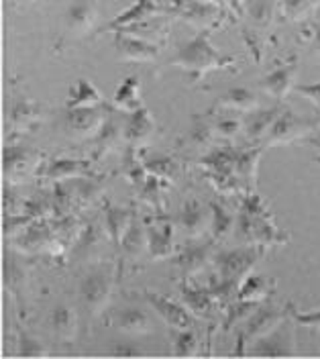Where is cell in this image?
I'll use <instances>...</instances> for the list:
<instances>
[{
	"instance_id": "1f68e13d",
	"label": "cell",
	"mask_w": 320,
	"mask_h": 359,
	"mask_svg": "<svg viewBox=\"0 0 320 359\" xmlns=\"http://www.w3.org/2000/svg\"><path fill=\"white\" fill-rule=\"evenodd\" d=\"M275 294V282L274 280H267L265 276L261 273H249L241 286H239V298L241 300H249V302H267L272 296Z\"/></svg>"
},
{
	"instance_id": "8992f818",
	"label": "cell",
	"mask_w": 320,
	"mask_h": 359,
	"mask_svg": "<svg viewBox=\"0 0 320 359\" xmlns=\"http://www.w3.org/2000/svg\"><path fill=\"white\" fill-rule=\"evenodd\" d=\"M320 131V116H298L296 112L290 109H284V112L277 116L274 127L270 129L267 137L263 139L261 147H275V145H288L294 141H306L308 137Z\"/></svg>"
},
{
	"instance_id": "d6986e66",
	"label": "cell",
	"mask_w": 320,
	"mask_h": 359,
	"mask_svg": "<svg viewBox=\"0 0 320 359\" xmlns=\"http://www.w3.org/2000/svg\"><path fill=\"white\" fill-rule=\"evenodd\" d=\"M125 145V112L113 111L109 114L106 123L94 137V149H92V161H100L106 156H111L116 147Z\"/></svg>"
},
{
	"instance_id": "52a82bcc",
	"label": "cell",
	"mask_w": 320,
	"mask_h": 359,
	"mask_svg": "<svg viewBox=\"0 0 320 359\" xmlns=\"http://www.w3.org/2000/svg\"><path fill=\"white\" fill-rule=\"evenodd\" d=\"M296 320L292 318V309L290 316L279 323L272 333L257 339L247 351V355L255 358H290L296 355Z\"/></svg>"
},
{
	"instance_id": "60d3db41",
	"label": "cell",
	"mask_w": 320,
	"mask_h": 359,
	"mask_svg": "<svg viewBox=\"0 0 320 359\" xmlns=\"http://www.w3.org/2000/svg\"><path fill=\"white\" fill-rule=\"evenodd\" d=\"M120 176L127 180L129 184L133 186H141L145 180H147V170H145V163H143V157L141 151L133 145H125V151H123V165H120Z\"/></svg>"
},
{
	"instance_id": "4fadbf2b",
	"label": "cell",
	"mask_w": 320,
	"mask_h": 359,
	"mask_svg": "<svg viewBox=\"0 0 320 359\" xmlns=\"http://www.w3.org/2000/svg\"><path fill=\"white\" fill-rule=\"evenodd\" d=\"M143 296L151 304V309L165 320L169 329H198V316L190 313L186 304H180L167 296H161L158 292L145 290Z\"/></svg>"
},
{
	"instance_id": "8fae6325",
	"label": "cell",
	"mask_w": 320,
	"mask_h": 359,
	"mask_svg": "<svg viewBox=\"0 0 320 359\" xmlns=\"http://www.w3.org/2000/svg\"><path fill=\"white\" fill-rule=\"evenodd\" d=\"M172 15L188 22L190 27L198 31H212L218 22L225 21L227 8L218 6L214 2H202V0H190L180 6H169Z\"/></svg>"
},
{
	"instance_id": "91938a15",
	"label": "cell",
	"mask_w": 320,
	"mask_h": 359,
	"mask_svg": "<svg viewBox=\"0 0 320 359\" xmlns=\"http://www.w3.org/2000/svg\"><path fill=\"white\" fill-rule=\"evenodd\" d=\"M314 161H316V163H320V156L316 157V159H314Z\"/></svg>"
},
{
	"instance_id": "6f0895ef",
	"label": "cell",
	"mask_w": 320,
	"mask_h": 359,
	"mask_svg": "<svg viewBox=\"0 0 320 359\" xmlns=\"http://www.w3.org/2000/svg\"><path fill=\"white\" fill-rule=\"evenodd\" d=\"M306 143H308L310 147H314V149H319L320 151V131L319 133L312 135V137H308V139H306Z\"/></svg>"
},
{
	"instance_id": "74e56055",
	"label": "cell",
	"mask_w": 320,
	"mask_h": 359,
	"mask_svg": "<svg viewBox=\"0 0 320 359\" xmlns=\"http://www.w3.org/2000/svg\"><path fill=\"white\" fill-rule=\"evenodd\" d=\"M116 329L127 333V335H149L153 333V325H151V318L145 311H139V309H127L120 314H116Z\"/></svg>"
},
{
	"instance_id": "cb8c5ba5",
	"label": "cell",
	"mask_w": 320,
	"mask_h": 359,
	"mask_svg": "<svg viewBox=\"0 0 320 359\" xmlns=\"http://www.w3.org/2000/svg\"><path fill=\"white\" fill-rule=\"evenodd\" d=\"M284 109L286 107L275 104L272 109H257V111L247 112L243 116V135L247 137V141L253 145H261Z\"/></svg>"
},
{
	"instance_id": "f35d334b",
	"label": "cell",
	"mask_w": 320,
	"mask_h": 359,
	"mask_svg": "<svg viewBox=\"0 0 320 359\" xmlns=\"http://www.w3.org/2000/svg\"><path fill=\"white\" fill-rule=\"evenodd\" d=\"M102 104V94L92 82L86 78H78L76 84L71 86L66 100V109H86V107H96Z\"/></svg>"
},
{
	"instance_id": "ac0fdd59",
	"label": "cell",
	"mask_w": 320,
	"mask_h": 359,
	"mask_svg": "<svg viewBox=\"0 0 320 359\" xmlns=\"http://www.w3.org/2000/svg\"><path fill=\"white\" fill-rule=\"evenodd\" d=\"M214 239H192L182 251L176 255V266L182 271L183 280L188 282V278L198 276L202 269L212 262L214 257Z\"/></svg>"
},
{
	"instance_id": "d6a6232c",
	"label": "cell",
	"mask_w": 320,
	"mask_h": 359,
	"mask_svg": "<svg viewBox=\"0 0 320 359\" xmlns=\"http://www.w3.org/2000/svg\"><path fill=\"white\" fill-rule=\"evenodd\" d=\"M172 184L167 180L158 178V176H147V180L139 186V198L145 202L149 208L155 210V215L161 217L165 215V192Z\"/></svg>"
},
{
	"instance_id": "d590c367",
	"label": "cell",
	"mask_w": 320,
	"mask_h": 359,
	"mask_svg": "<svg viewBox=\"0 0 320 359\" xmlns=\"http://www.w3.org/2000/svg\"><path fill=\"white\" fill-rule=\"evenodd\" d=\"M141 157H143L147 174H151V176L167 180L169 184H174L180 176V163L174 157L165 156V154H153V151L141 154Z\"/></svg>"
},
{
	"instance_id": "816d5d0a",
	"label": "cell",
	"mask_w": 320,
	"mask_h": 359,
	"mask_svg": "<svg viewBox=\"0 0 320 359\" xmlns=\"http://www.w3.org/2000/svg\"><path fill=\"white\" fill-rule=\"evenodd\" d=\"M298 94H302L308 102H312L320 111V82H308V84H296L294 88Z\"/></svg>"
},
{
	"instance_id": "f1b7e54d",
	"label": "cell",
	"mask_w": 320,
	"mask_h": 359,
	"mask_svg": "<svg viewBox=\"0 0 320 359\" xmlns=\"http://www.w3.org/2000/svg\"><path fill=\"white\" fill-rule=\"evenodd\" d=\"M123 257L129 264H139L145 255H149V241H147V223L143 219H135V223L131 224L129 233L125 235L123 243H120Z\"/></svg>"
},
{
	"instance_id": "681fc988",
	"label": "cell",
	"mask_w": 320,
	"mask_h": 359,
	"mask_svg": "<svg viewBox=\"0 0 320 359\" xmlns=\"http://www.w3.org/2000/svg\"><path fill=\"white\" fill-rule=\"evenodd\" d=\"M25 202H27V198H21L15 192L13 184L4 186V215H19V212H23Z\"/></svg>"
},
{
	"instance_id": "f907efd6",
	"label": "cell",
	"mask_w": 320,
	"mask_h": 359,
	"mask_svg": "<svg viewBox=\"0 0 320 359\" xmlns=\"http://www.w3.org/2000/svg\"><path fill=\"white\" fill-rule=\"evenodd\" d=\"M292 318L296 320L298 325L306 327V329H314V331H320V309L319 311H306V313H300L294 309L292 304Z\"/></svg>"
},
{
	"instance_id": "7c38bea8",
	"label": "cell",
	"mask_w": 320,
	"mask_h": 359,
	"mask_svg": "<svg viewBox=\"0 0 320 359\" xmlns=\"http://www.w3.org/2000/svg\"><path fill=\"white\" fill-rule=\"evenodd\" d=\"M17 249L23 253H47V255H57L62 249V241L55 233V229L47 223L46 219H39L31 224L23 235L15 239Z\"/></svg>"
},
{
	"instance_id": "f546056e",
	"label": "cell",
	"mask_w": 320,
	"mask_h": 359,
	"mask_svg": "<svg viewBox=\"0 0 320 359\" xmlns=\"http://www.w3.org/2000/svg\"><path fill=\"white\" fill-rule=\"evenodd\" d=\"M218 109L223 111H235V112H253L257 109H261V98L257 96V92H253L251 88H230L227 90L218 102H216Z\"/></svg>"
},
{
	"instance_id": "8d00e7d4",
	"label": "cell",
	"mask_w": 320,
	"mask_h": 359,
	"mask_svg": "<svg viewBox=\"0 0 320 359\" xmlns=\"http://www.w3.org/2000/svg\"><path fill=\"white\" fill-rule=\"evenodd\" d=\"M216 141H218V137L214 133V127L206 118H196L190 133L186 137V145L190 147V151H198L202 156L214 147Z\"/></svg>"
},
{
	"instance_id": "5bb4252c",
	"label": "cell",
	"mask_w": 320,
	"mask_h": 359,
	"mask_svg": "<svg viewBox=\"0 0 320 359\" xmlns=\"http://www.w3.org/2000/svg\"><path fill=\"white\" fill-rule=\"evenodd\" d=\"M176 223L183 231L186 239H202L206 231H210L212 224V210L210 204H202L198 198H188L182 208L178 210Z\"/></svg>"
},
{
	"instance_id": "7bdbcfd3",
	"label": "cell",
	"mask_w": 320,
	"mask_h": 359,
	"mask_svg": "<svg viewBox=\"0 0 320 359\" xmlns=\"http://www.w3.org/2000/svg\"><path fill=\"white\" fill-rule=\"evenodd\" d=\"M212 127H214V133L221 141L232 143L239 135L243 133V118L237 116L235 111H223V114L218 118L212 121Z\"/></svg>"
},
{
	"instance_id": "2e32d148",
	"label": "cell",
	"mask_w": 320,
	"mask_h": 359,
	"mask_svg": "<svg viewBox=\"0 0 320 359\" xmlns=\"http://www.w3.org/2000/svg\"><path fill=\"white\" fill-rule=\"evenodd\" d=\"M115 51L120 62L151 64L160 57V47L129 31H116Z\"/></svg>"
},
{
	"instance_id": "db71d44e",
	"label": "cell",
	"mask_w": 320,
	"mask_h": 359,
	"mask_svg": "<svg viewBox=\"0 0 320 359\" xmlns=\"http://www.w3.org/2000/svg\"><path fill=\"white\" fill-rule=\"evenodd\" d=\"M227 4L235 15H239V17L245 15V0H227Z\"/></svg>"
},
{
	"instance_id": "9f6ffc18",
	"label": "cell",
	"mask_w": 320,
	"mask_h": 359,
	"mask_svg": "<svg viewBox=\"0 0 320 359\" xmlns=\"http://www.w3.org/2000/svg\"><path fill=\"white\" fill-rule=\"evenodd\" d=\"M31 2H33V0H8V4H11L13 8H17V11H23V8H27Z\"/></svg>"
},
{
	"instance_id": "7402d4cb",
	"label": "cell",
	"mask_w": 320,
	"mask_h": 359,
	"mask_svg": "<svg viewBox=\"0 0 320 359\" xmlns=\"http://www.w3.org/2000/svg\"><path fill=\"white\" fill-rule=\"evenodd\" d=\"M296 78H298V60L292 57L286 64H281L279 67H275L274 72H270L267 76H263L259 80V88L263 90L265 94H270L272 98H275L277 102H281L292 90L296 88Z\"/></svg>"
},
{
	"instance_id": "4dcf8cb0",
	"label": "cell",
	"mask_w": 320,
	"mask_h": 359,
	"mask_svg": "<svg viewBox=\"0 0 320 359\" xmlns=\"http://www.w3.org/2000/svg\"><path fill=\"white\" fill-rule=\"evenodd\" d=\"M113 107L120 112H135L143 109V100H141V80L137 76H129L125 78L118 88H116L115 96H113Z\"/></svg>"
},
{
	"instance_id": "b9f144b4",
	"label": "cell",
	"mask_w": 320,
	"mask_h": 359,
	"mask_svg": "<svg viewBox=\"0 0 320 359\" xmlns=\"http://www.w3.org/2000/svg\"><path fill=\"white\" fill-rule=\"evenodd\" d=\"M275 11H277V0H247L243 17H247L255 29H267L274 21Z\"/></svg>"
},
{
	"instance_id": "6da1fadb",
	"label": "cell",
	"mask_w": 320,
	"mask_h": 359,
	"mask_svg": "<svg viewBox=\"0 0 320 359\" xmlns=\"http://www.w3.org/2000/svg\"><path fill=\"white\" fill-rule=\"evenodd\" d=\"M235 237L239 245H288L290 235L274 223V212L257 192H245L239 201Z\"/></svg>"
},
{
	"instance_id": "44dd1931",
	"label": "cell",
	"mask_w": 320,
	"mask_h": 359,
	"mask_svg": "<svg viewBox=\"0 0 320 359\" xmlns=\"http://www.w3.org/2000/svg\"><path fill=\"white\" fill-rule=\"evenodd\" d=\"M106 235L109 233H104L100 224H86L82 235H78V241L71 247V262H78V264L100 262L106 249Z\"/></svg>"
},
{
	"instance_id": "484cf974",
	"label": "cell",
	"mask_w": 320,
	"mask_h": 359,
	"mask_svg": "<svg viewBox=\"0 0 320 359\" xmlns=\"http://www.w3.org/2000/svg\"><path fill=\"white\" fill-rule=\"evenodd\" d=\"M147 223V241H149V257L161 262V259H169L176 251L174 247V229L169 221H158L155 223Z\"/></svg>"
},
{
	"instance_id": "9a60e30c",
	"label": "cell",
	"mask_w": 320,
	"mask_h": 359,
	"mask_svg": "<svg viewBox=\"0 0 320 359\" xmlns=\"http://www.w3.org/2000/svg\"><path fill=\"white\" fill-rule=\"evenodd\" d=\"M161 15H172V8L169 6H161L155 0H137L131 8H127L125 13L116 15L113 21L109 25H104L100 29V33H116V31H127L135 25L141 22L151 21V19H158Z\"/></svg>"
},
{
	"instance_id": "f6af8a7d",
	"label": "cell",
	"mask_w": 320,
	"mask_h": 359,
	"mask_svg": "<svg viewBox=\"0 0 320 359\" xmlns=\"http://www.w3.org/2000/svg\"><path fill=\"white\" fill-rule=\"evenodd\" d=\"M174 337V355L176 358H192L198 353V333L196 329H172Z\"/></svg>"
},
{
	"instance_id": "ee69618b",
	"label": "cell",
	"mask_w": 320,
	"mask_h": 359,
	"mask_svg": "<svg viewBox=\"0 0 320 359\" xmlns=\"http://www.w3.org/2000/svg\"><path fill=\"white\" fill-rule=\"evenodd\" d=\"M259 309V302L249 300H232L229 306H225V320H223V331H230L237 325H243L255 311Z\"/></svg>"
},
{
	"instance_id": "f5cc1de1",
	"label": "cell",
	"mask_w": 320,
	"mask_h": 359,
	"mask_svg": "<svg viewBox=\"0 0 320 359\" xmlns=\"http://www.w3.org/2000/svg\"><path fill=\"white\" fill-rule=\"evenodd\" d=\"M113 353H115V355H123V358H135V355H141V351H139L137 347H131V343L118 345Z\"/></svg>"
},
{
	"instance_id": "680465c9",
	"label": "cell",
	"mask_w": 320,
	"mask_h": 359,
	"mask_svg": "<svg viewBox=\"0 0 320 359\" xmlns=\"http://www.w3.org/2000/svg\"><path fill=\"white\" fill-rule=\"evenodd\" d=\"M312 47L320 53V25L314 29V35H312Z\"/></svg>"
},
{
	"instance_id": "ffe728a7",
	"label": "cell",
	"mask_w": 320,
	"mask_h": 359,
	"mask_svg": "<svg viewBox=\"0 0 320 359\" xmlns=\"http://www.w3.org/2000/svg\"><path fill=\"white\" fill-rule=\"evenodd\" d=\"M43 123V107L31 98H19L15 100L11 109V121H8V137L15 141L17 137L35 131Z\"/></svg>"
},
{
	"instance_id": "e0dca14e",
	"label": "cell",
	"mask_w": 320,
	"mask_h": 359,
	"mask_svg": "<svg viewBox=\"0 0 320 359\" xmlns=\"http://www.w3.org/2000/svg\"><path fill=\"white\" fill-rule=\"evenodd\" d=\"M98 174L92 170V163L88 159H71V157H55L43 161L39 176L37 178L47 180V182H66V180L78 178H96Z\"/></svg>"
},
{
	"instance_id": "30bf717a",
	"label": "cell",
	"mask_w": 320,
	"mask_h": 359,
	"mask_svg": "<svg viewBox=\"0 0 320 359\" xmlns=\"http://www.w3.org/2000/svg\"><path fill=\"white\" fill-rule=\"evenodd\" d=\"M98 21V8L94 0H76L71 2L64 15V33L57 47H66L69 43H76L90 35Z\"/></svg>"
},
{
	"instance_id": "11a10c76",
	"label": "cell",
	"mask_w": 320,
	"mask_h": 359,
	"mask_svg": "<svg viewBox=\"0 0 320 359\" xmlns=\"http://www.w3.org/2000/svg\"><path fill=\"white\" fill-rule=\"evenodd\" d=\"M183 2H190V0H172V6H180V4H183ZM202 2H214V4H218V6H229L227 4V0H202Z\"/></svg>"
},
{
	"instance_id": "bcb514c9",
	"label": "cell",
	"mask_w": 320,
	"mask_h": 359,
	"mask_svg": "<svg viewBox=\"0 0 320 359\" xmlns=\"http://www.w3.org/2000/svg\"><path fill=\"white\" fill-rule=\"evenodd\" d=\"M320 6V0H281L284 15L290 21L300 22L314 15V11Z\"/></svg>"
},
{
	"instance_id": "277c9868",
	"label": "cell",
	"mask_w": 320,
	"mask_h": 359,
	"mask_svg": "<svg viewBox=\"0 0 320 359\" xmlns=\"http://www.w3.org/2000/svg\"><path fill=\"white\" fill-rule=\"evenodd\" d=\"M290 309L288 306H275L272 302H263L259 304V309L239 327L237 331V347H235V355H247V345H253L257 339L265 337L272 333L279 323H284L290 316Z\"/></svg>"
},
{
	"instance_id": "5b68a950",
	"label": "cell",
	"mask_w": 320,
	"mask_h": 359,
	"mask_svg": "<svg viewBox=\"0 0 320 359\" xmlns=\"http://www.w3.org/2000/svg\"><path fill=\"white\" fill-rule=\"evenodd\" d=\"M265 253H267V249L261 245H239L214 253L212 264L221 278H227V280L241 284L255 269V266L263 259Z\"/></svg>"
},
{
	"instance_id": "3957f363",
	"label": "cell",
	"mask_w": 320,
	"mask_h": 359,
	"mask_svg": "<svg viewBox=\"0 0 320 359\" xmlns=\"http://www.w3.org/2000/svg\"><path fill=\"white\" fill-rule=\"evenodd\" d=\"M115 286V269L113 268H94L82 278L80 284V302L82 314L86 325L96 323L111 302V294Z\"/></svg>"
},
{
	"instance_id": "e575fe53",
	"label": "cell",
	"mask_w": 320,
	"mask_h": 359,
	"mask_svg": "<svg viewBox=\"0 0 320 359\" xmlns=\"http://www.w3.org/2000/svg\"><path fill=\"white\" fill-rule=\"evenodd\" d=\"M210 210H212V224H210V237L214 241H223L235 233L237 226V215L229 210L223 202L210 201Z\"/></svg>"
},
{
	"instance_id": "7a4b0ae2",
	"label": "cell",
	"mask_w": 320,
	"mask_h": 359,
	"mask_svg": "<svg viewBox=\"0 0 320 359\" xmlns=\"http://www.w3.org/2000/svg\"><path fill=\"white\" fill-rule=\"evenodd\" d=\"M212 31H198V35L190 41L178 45L174 57L169 60V66L188 72L192 82H200L208 72L225 69L235 64V57L223 55L210 43Z\"/></svg>"
},
{
	"instance_id": "603a6c76",
	"label": "cell",
	"mask_w": 320,
	"mask_h": 359,
	"mask_svg": "<svg viewBox=\"0 0 320 359\" xmlns=\"http://www.w3.org/2000/svg\"><path fill=\"white\" fill-rule=\"evenodd\" d=\"M155 131H158L155 118L145 107L129 114L125 112V145H133L141 149L153 139Z\"/></svg>"
},
{
	"instance_id": "ab89813d",
	"label": "cell",
	"mask_w": 320,
	"mask_h": 359,
	"mask_svg": "<svg viewBox=\"0 0 320 359\" xmlns=\"http://www.w3.org/2000/svg\"><path fill=\"white\" fill-rule=\"evenodd\" d=\"M4 276H6V286L11 294L17 300V306L23 313L25 309V292H27V271L23 266H19V262L15 259V255H6V264H4Z\"/></svg>"
},
{
	"instance_id": "4316f807",
	"label": "cell",
	"mask_w": 320,
	"mask_h": 359,
	"mask_svg": "<svg viewBox=\"0 0 320 359\" xmlns=\"http://www.w3.org/2000/svg\"><path fill=\"white\" fill-rule=\"evenodd\" d=\"M180 298L186 304V309L198 318H214L216 311H218V302L214 300V296L208 292V288H196L190 286L188 282H183L180 286Z\"/></svg>"
},
{
	"instance_id": "ba28073f",
	"label": "cell",
	"mask_w": 320,
	"mask_h": 359,
	"mask_svg": "<svg viewBox=\"0 0 320 359\" xmlns=\"http://www.w3.org/2000/svg\"><path fill=\"white\" fill-rule=\"evenodd\" d=\"M2 161H4L6 184H19V182L39 176V170L43 165V154L27 145L11 143L4 147Z\"/></svg>"
},
{
	"instance_id": "83f0119b",
	"label": "cell",
	"mask_w": 320,
	"mask_h": 359,
	"mask_svg": "<svg viewBox=\"0 0 320 359\" xmlns=\"http://www.w3.org/2000/svg\"><path fill=\"white\" fill-rule=\"evenodd\" d=\"M137 212L135 208H125V206H106L104 208V226L109 233V241L120 249V243L125 239V235L129 233L131 224L135 223Z\"/></svg>"
},
{
	"instance_id": "7dc6e473",
	"label": "cell",
	"mask_w": 320,
	"mask_h": 359,
	"mask_svg": "<svg viewBox=\"0 0 320 359\" xmlns=\"http://www.w3.org/2000/svg\"><path fill=\"white\" fill-rule=\"evenodd\" d=\"M37 219L27 215V212H19V215H4V237L6 239H17L19 235H23L25 231L35 223Z\"/></svg>"
},
{
	"instance_id": "d4e9b609",
	"label": "cell",
	"mask_w": 320,
	"mask_h": 359,
	"mask_svg": "<svg viewBox=\"0 0 320 359\" xmlns=\"http://www.w3.org/2000/svg\"><path fill=\"white\" fill-rule=\"evenodd\" d=\"M265 147L261 145H253L249 149H239L237 159H235V176L239 180L243 194L245 192H255L257 186V170H259V161L263 156Z\"/></svg>"
},
{
	"instance_id": "9c48e42d",
	"label": "cell",
	"mask_w": 320,
	"mask_h": 359,
	"mask_svg": "<svg viewBox=\"0 0 320 359\" xmlns=\"http://www.w3.org/2000/svg\"><path fill=\"white\" fill-rule=\"evenodd\" d=\"M113 107L109 104H96V107H86V109H66V118H64V131L69 139L74 141H86L94 139L102 125L106 123Z\"/></svg>"
},
{
	"instance_id": "c3c4849f",
	"label": "cell",
	"mask_w": 320,
	"mask_h": 359,
	"mask_svg": "<svg viewBox=\"0 0 320 359\" xmlns=\"http://www.w3.org/2000/svg\"><path fill=\"white\" fill-rule=\"evenodd\" d=\"M19 353L25 358H47L49 355L46 345L37 337L29 335V333L19 335Z\"/></svg>"
},
{
	"instance_id": "836d02e7",
	"label": "cell",
	"mask_w": 320,
	"mask_h": 359,
	"mask_svg": "<svg viewBox=\"0 0 320 359\" xmlns=\"http://www.w3.org/2000/svg\"><path fill=\"white\" fill-rule=\"evenodd\" d=\"M51 329L57 339L71 343L78 337V314L68 304H57L51 313Z\"/></svg>"
}]
</instances>
